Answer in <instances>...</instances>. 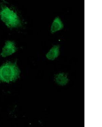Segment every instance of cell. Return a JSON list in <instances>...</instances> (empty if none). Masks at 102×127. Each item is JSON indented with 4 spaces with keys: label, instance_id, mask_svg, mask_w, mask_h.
Masks as SVG:
<instances>
[{
    "label": "cell",
    "instance_id": "cell-2",
    "mask_svg": "<svg viewBox=\"0 0 102 127\" xmlns=\"http://www.w3.org/2000/svg\"><path fill=\"white\" fill-rule=\"evenodd\" d=\"M0 16L2 21L9 28H20L23 25V22L17 13L7 5H1Z\"/></svg>",
    "mask_w": 102,
    "mask_h": 127
},
{
    "label": "cell",
    "instance_id": "cell-5",
    "mask_svg": "<svg viewBox=\"0 0 102 127\" xmlns=\"http://www.w3.org/2000/svg\"><path fill=\"white\" fill-rule=\"evenodd\" d=\"M60 46L59 45H54L49 50L46 54V57L50 61H53L60 55Z\"/></svg>",
    "mask_w": 102,
    "mask_h": 127
},
{
    "label": "cell",
    "instance_id": "cell-1",
    "mask_svg": "<svg viewBox=\"0 0 102 127\" xmlns=\"http://www.w3.org/2000/svg\"><path fill=\"white\" fill-rule=\"evenodd\" d=\"M20 74L16 62H6L0 67V82H14L19 78Z\"/></svg>",
    "mask_w": 102,
    "mask_h": 127
},
{
    "label": "cell",
    "instance_id": "cell-6",
    "mask_svg": "<svg viewBox=\"0 0 102 127\" xmlns=\"http://www.w3.org/2000/svg\"><path fill=\"white\" fill-rule=\"evenodd\" d=\"M64 27L63 23L61 18L59 17H56L52 23L50 31L51 34H54L57 32L62 30Z\"/></svg>",
    "mask_w": 102,
    "mask_h": 127
},
{
    "label": "cell",
    "instance_id": "cell-3",
    "mask_svg": "<svg viewBox=\"0 0 102 127\" xmlns=\"http://www.w3.org/2000/svg\"><path fill=\"white\" fill-rule=\"evenodd\" d=\"M17 48L13 41H7L2 48L1 55L2 57H5L12 55L16 52Z\"/></svg>",
    "mask_w": 102,
    "mask_h": 127
},
{
    "label": "cell",
    "instance_id": "cell-4",
    "mask_svg": "<svg viewBox=\"0 0 102 127\" xmlns=\"http://www.w3.org/2000/svg\"><path fill=\"white\" fill-rule=\"evenodd\" d=\"M69 80L68 75L64 72L57 73L54 77V81L55 83L58 86L62 87L66 86Z\"/></svg>",
    "mask_w": 102,
    "mask_h": 127
}]
</instances>
